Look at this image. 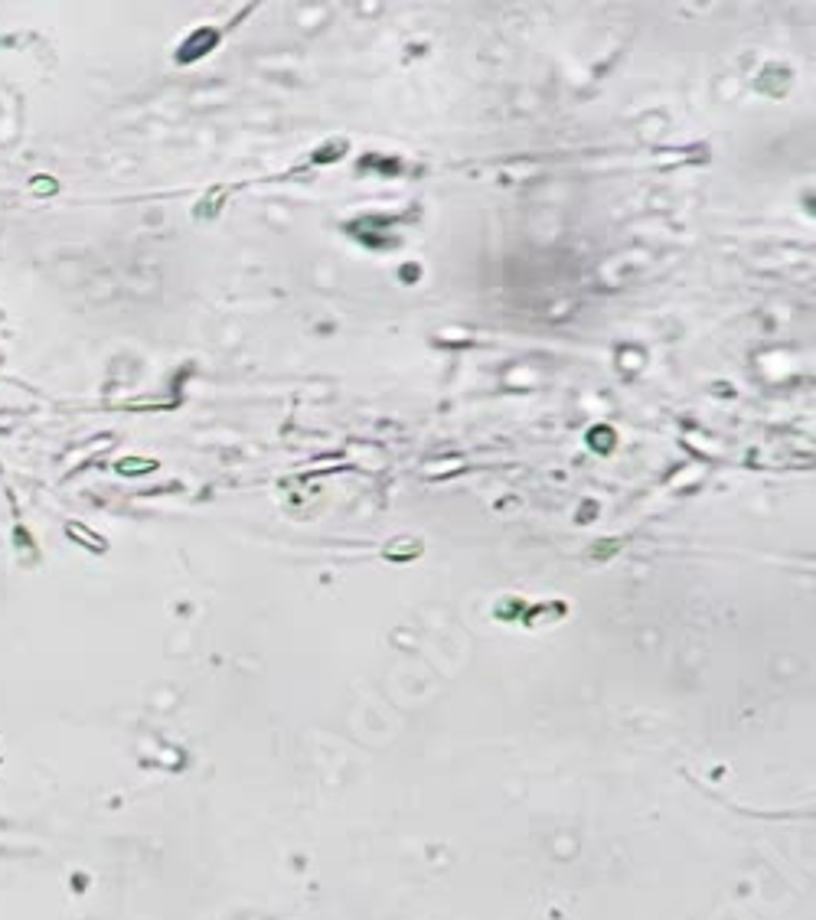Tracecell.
I'll return each mask as SVG.
<instances>
[{"label":"cell","instance_id":"6da1fadb","mask_svg":"<svg viewBox=\"0 0 816 920\" xmlns=\"http://www.w3.org/2000/svg\"><path fill=\"white\" fill-rule=\"evenodd\" d=\"M121 473H134V470H153V460H121L118 464Z\"/></svg>","mask_w":816,"mask_h":920}]
</instances>
